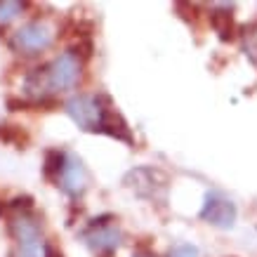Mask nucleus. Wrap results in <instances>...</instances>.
<instances>
[{"mask_svg":"<svg viewBox=\"0 0 257 257\" xmlns=\"http://www.w3.org/2000/svg\"><path fill=\"white\" fill-rule=\"evenodd\" d=\"M71 52L76 55V59H78L80 64L90 62V59H92V52H94V43H92V38H83V40H78L76 45L71 47Z\"/></svg>","mask_w":257,"mask_h":257,"instance_id":"obj_15","label":"nucleus"},{"mask_svg":"<svg viewBox=\"0 0 257 257\" xmlns=\"http://www.w3.org/2000/svg\"><path fill=\"white\" fill-rule=\"evenodd\" d=\"M64 111L83 133H101V101L97 97H71L64 104Z\"/></svg>","mask_w":257,"mask_h":257,"instance_id":"obj_5","label":"nucleus"},{"mask_svg":"<svg viewBox=\"0 0 257 257\" xmlns=\"http://www.w3.org/2000/svg\"><path fill=\"white\" fill-rule=\"evenodd\" d=\"M8 229L15 238V250L10 257H47L50 245L40 234V217L33 212L12 215L8 222Z\"/></svg>","mask_w":257,"mask_h":257,"instance_id":"obj_1","label":"nucleus"},{"mask_svg":"<svg viewBox=\"0 0 257 257\" xmlns=\"http://www.w3.org/2000/svg\"><path fill=\"white\" fill-rule=\"evenodd\" d=\"M47 257H64V255H62V252H57V250H52V248H50V252H47Z\"/></svg>","mask_w":257,"mask_h":257,"instance_id":"obj_18","label":"nucleus"},{"mask_svg":"<svg viewBox=\"0 0 257 257\" xmlns=\"http://www.w3.org/2000/svg\"><path fill=\"white\" fill-rule=\"evenodd\" d=\"M168 257H198V248L191 245V243H179V245H175L170 250Z\"/></svg>","mask_w":257,"mask_h":257,"instance_id":"obj_17","label":"nucleus"},{"mask_svg":"<svg viewBox=\"0 0 257 257\" xmlns=\"http://www.w3.org/2000/svg\"><path fill=\"white\" fill-rule=\"evenodd\" d=\"M24 8H26V3H22V0H0V33L5 31V26L17 15H22Z\"/></svg>","mask_w":257,"mask_h":257,"instance_id":"obj_13","label":"nucleus"},{"mask_svg":"<svg viewBox=\"0 0 257 257\" xmlns=\"http://www.w3.org/2000/svg\"><path fill=\"white\" fill-rule=\"evenodd\" d=\"M52 45V31L50 26L43 22H29L24 24L19 31L12 33L10 38V47L22 52V55H38L43 50Z\"/></svg>","mask_w":257,"mask_h":257,"instance_id":"obj_6","label":"nucleus"},{"mask_svg":"<svg viewBox=\"0 0 257 257\" xmlns=\"http://www.w3.org/2000/svg\"><path fill=\"white\" fill-rule=\"evenodd\" d=\"M66 156H69V154L62 151V149H47L45 151V163H43V175H45V179H50V182H59L64 165H66Z\"/></svg>","mask_w":257,"mask_h":257,"instance_id":"obj_11","label":"nucleus"},{"mask_svg":"<svg viewBox=\"0 0 257 257\" xmlns=\"http://www.w3.org/2000/svg\"><path fill=\"white\" fill-rule=\"evenodd\" d=\"M59 187H62L64 194L71 196V198H76V201L85 194L87 170H85V165H83V161H80L76 154H69V156H66V165H64L62 177H59Z\"/></svg>","mask_w":257,"mask_h":257,"instance_id":"obj_9","label":"nucleus"},{"mask_svg":"<svg viewBox=\"0 0 257 257\" xmlns=\"http://www.w3.org/2000/svg\"><path fill=\"white\" fill-rule=\"evenodd\" d=\"M8 109L10 111H38L33 99H22V97H8Z\"/></svg>","mask_w":257,"mask_h":257,"instance_id":"obj_16","label":"nucleus"},{"mask_svg":"<svg viewBox=\"0 0 257 257\" xmlns=\"http://www.w3.org/2000/svg\"><path fill=\"white\" fill-rule=\"evenodd\" d=\"M118 219L106 212V215H99V217H94L87 229L80 231V238L85 243L90 252L97 257H113L118 248H120V243H123V231H120V226L116 224Z\"/></svg>","mask_w":257,"mask_h":257,"instance_id":"obj_2","label":"nucleus"},{"mask_svg":"<svg viewBox=\"0 0 257 257\" xmlns=\"http://www.w3.org/2000/svg\"><path fill=\"white\" fill-rule=\"evenodd\" d=\"M123 184L135 196H140L149 203H158V205H165L168 201V184L170 179L163 170L158 168H133L130 172H125Z\"/></svg>","mask_w":257,"mask_h":257,"instance_id":"obj_3","label":"nucleus"},{"mask_svg":"<svg viewBox=\"0 0 257 257\" xmlns=\"http://www.w3.org/2000/svg\"><path fill=\"white\" fill-rule=\"evenodd\" d=\"M234 5H222V10H210V26L219 36V40H234L236 38V24L231 15Z\"/></svg>","mask_w":257,"mask_h":257,"instance_id":"obj_10","label":"nucleus"},{"mask_svg":"<svg viewBox=\"0 0 257 257\" xmlns=\"http://www.w3.org/2000/svg\"><path fill=\"white\" fill-rule=\"evenodd\" d=\"M198 217L217 229H231L236 224V205L231 198H226L219 191H208L203 198Z\"/></svg>","mask_w":257,"mask_h":257,"instance_id":"obj_7","label":"nucleus"},{"mask_svg":"<svg viewBox=\"0 0 257 257\" xmlns=\"http://www.w3.org/2000/svg\"><path fill=\"white\" fill-rule=\"evenodd\" d=\"M80 73H83V64L76 59V55L66 50L59 57H55L47 64V83H50V92L55 90H73L78 85Z\"/></svg>","mask_w":257,"mask_h":257,"instance_id":"obj_4","label":"nucleus"},{"mask_svg":"<svg viewBox=\"0 0 257 257\" xmlns=\"http://www.w3.org/2000/svg\"><path fill=\"white\" fill-rule=\"evenodd\" d=\"M97 99L101 101V135H109V137H113V140L125 142L127 147H135L133 130H130L127 120L116 111L111 97L109 94H104V92H99L97 94Z\"/></svg>","mask_w":257,"mask_h":257,"instance_id":"obj_8","label":"nucleus"},{"mask_svg":"<svg viewBox=\"0 0 257 257\" xmlns=\"http://www.w3.org/2000/svg\"><path fill=\"white\" fill-rule=\"evenodd\" d=\"M5 210L12 215H22V212H33V198L31 196H17L10 203H5Z\"/></svg>","mask_w":257,"mask_h":257,"instance_id":"obj_14","label":"nucleus"},{"mask_svg":"<svg viewBox=\"0 0 257 257\" xmlns=\"http://www.w3.org/2000/svg\"><path fill=\"white\" fill-rule=\"evenodd\" d=\"M0 142H5V144H12L15 149H26L29 144H31V137H29V133L24 130L22 125L0 123Z\"/></svg>","mask_w":257,"mask_h":257,"instance_id":"obj_12","label":"nucleus"}]
</instances>
